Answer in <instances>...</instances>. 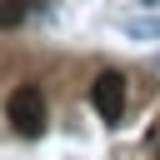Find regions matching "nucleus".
I'll use <instances>...</instances> for the list:
<instances>
[{
  "label": "nucleus",
  "instance_id": "3",
  "mask_svg": "<svg viewBox=\"0 0 160 160\" xmlns=\"http://www.w3.org/2000/svg\"><path fill=\"white\" fill-rule=\"evenodd\" d=\"M120 30L130 40H140V45H150V40H160V15H125Z\"/></svg>",
  "mask_w": 160,
  "mask_h": 160
},
{
  "label": "nucleus",
  "instance_id": "4",
  "mask_svg": "<svg viewBox=\"0 0 160 160\" xmlns=\"http://www.w3.org/2000/svg\"><path fill=\"white\" fill-rule=\"evenodd\" d=\"M25 20V0H0V30H15Z\"/></svg>",
  "mask_w": 160,
  "mask_h": 160
},
{
  "label": "nucleus",
  "instance_id": "5",
  "mask_svg": "<svg viewBox=\"0 0 160 160\" xmlns=\"http://www.w3.org/2000/svg\"><path fill=\"white\" fill-rule=\"evenodd\" d=\"M140 5H145V10H155V5H160V0H140Z\"/></svg>",
  "mask_w": 160,
  "mask_h": 160
},
{
  "label": "nucleus",
  "instance_id": "6",
  "mask_svg": "<svg viewBox=\"0 0 160 160\" xmlns=\"http://www.w3.org/2000/svg\"><path fill=\"white\" fill-rule=\"evenodd\" d=\"M155 160H160V150H155Z\"/></svg>",
  "mask_w": 160,
  "mask_h": 160
},
{
  "label": "nucleus",
  "instance_id": "7",
  "mask_svg": "<svg viewBox=\"0 0 160 160\" xmlns=\"http://www.w3.org/2000/svg\"><path fill=\"white\" fill-rule=\"evenodd\" d=\"M155 65H160V60H155Z\"/></svg>",
  "mask_w": 160,
  "mask_h": 160
},
{
  "label": "nucleus",
  "instance_id": "1",
  "mask_svg": "<svg viewBox=\"0 0 160 160\" xmlns=\"http://www.w3.org/2000/svg\"><path fill=\"white\" fill-rule=\"evenodd\" d=\"M5 115H10V125H15V135H40L45 130V95H40V85H15L10 90V100H5Z\"/></svg>",
  "mask_w": 160,
  "mask_h": 160
},
{
  "label": "nucleus",
  "instance_id": "2",
  "mask_svg": "<svg viewBox=\"0 0 160 160\" xmlns=\"http://www.w3.org/2000/svg\"><path fill=\"white\" fill-rule=\"evenodd\" d=\"M90 105H95L105 120H120V115H125V75H120V70H100L95 85H90Z\"/></svg>",
  "mask_w": 160,
  "mask_h": 160
}]
</instances>
